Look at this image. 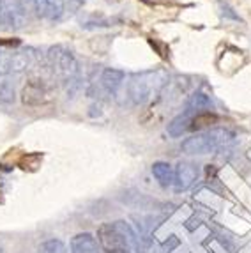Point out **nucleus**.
Instances as JSON below:
<instances>
[{"label":"nucleus","instance_id":"obj_1","mask_svg":"<svg viewBox=\"0 0 251 253\" xmlns=\"http://www.w3.org/2000/svg\"><path fill=\"white\" fill-rule=\"evenodd\" d=\"M165 75L161 71H147V73H136L131 76L129 85H127V94L134 105H143L151 101L152 97L163 89L165 85Z\"/></svg>","mask_w":251,"mask_h":253},{"label":"nucleus","instance_id":"obj_2","mask_svg":"<svg viewBox=\"0 0 251 253\" xmlns=\"http://www.w3.org/2000/svg\"><path fill=\"white\" fill-rule=\"evenodd\" d=\"M234 138L230 131L225 129H214L207 131V133H197V135L189 136L182 142L180 149L186 154H195V156H202V154H210V152L218 151L225 144H228Z\"/></svg>","mask_w":251,"mask_h":253},{"label":"nucleus","instance_id":"obj_3","mask_svg":"<svg viewBox=\"0 0 251 253\" xmlns=\"http://www.w3.org/2000/svg\"><path fill=\"white\" fill-rule=\"evenodd\" d=\"M97 239L106 252H110V250H131L136 246V234L126 221L103 225L97 230Z\"/></svg>","mask_w":251,"mask_h":253},{"label":"nucleus","instance_id":"obj_4","mask_svg":"<svg viewBox=\"0 0 251 253\" xmlns=\"http://www.w3.org/2000/svg\"><path fill=\"white\" fill-rule=\"evenodd\" d=\"M48 62H50V68L53 69L55 75H59L64 82H69L78 76V62H76L75 55L69 50H66V48H50Z\"/></svg>","mask_w":251,"mask_h":253},{"label":"nucleus","instance_id":"obj_5","mask_svg":"<svg viewBox=\"0 0 251 253\" xmlns=\"http://www.w3.org/2000/svg\"><path fill=\"white\" fill-rule=\"evenodd\" d=\"M0 23L11 29H23L27 23V9L21 0H0Z\"/></svg>","mask_w":251,"mask_h":253},{"label":"nucleus","instance_id":"obj_6","mask_svg":"<svg viewBox=\"0 0 251 253\" xmlns=\"http://www.w3.org/2000/svg\"><path fill=\"white\" fill-rule=\"evenodd\" d=\"M198 177V169L193 163L188 161H180L173 170V186L177 191H184L191 188L193 182Z\"/></svg>","mask_w":251,"mask_h":253},{"label":"nucleus","instance_id":"obj_7","mask_svg":"<svg viewBox=\"0 0 251 253\" xmlns=\"http://www.w3.org/2000/svg\"><path fill=\"white\" fill-rule=\"evenodd\" d=\"M46 96H48L46 85H44L42 80H38V78H32V80L27 82V85L21 90V101L30 106L44 103L46 101Z\"/></svg>","mask_w":251,"mask_h":253},{"label":"nucleus","instance_id":"obj_8","mask_svg":"<svg viewBox=\"0 0 251 253\" xmlns=\"http://www.w3.org/2000/svg\"><path fill=\"white\" fill-rule=\"evenodd\" d=\"M32 4L39 18H44V20L50 21L60 20L64 14V9H66L64 0H32Z\"/></svg>","mask_w":251,"mask_h":253},{"label":"nucleus","instance_id":"obj_9","mask_svg":"<svg viewBox=\"0 0 251 253\" xmlns=\"http://www.w3.org/2000/svg\"><path fill=\"white\" fill-rule=\"evenodd\" d=\"M101 87L110 94H117V90L121 89L122 82H124V73L121 69L115 68H106L101 73Z\"/></svg>","mask_w":251,"mask_h":253},{"label":"nucleus","instance_id":"obj_10","mask_svg":"<svg viewBox=\"0 0 251 253\" xmlns=\"http://www.w3.org/2000/svg\"><path fill=\"white\" fill-rule=\"evenodd\" d=\"M71 253H99V246L92 234L84 232L71 239Z\"/></svg>","mask_w":251,"mask_h":253},{"label":"nucleus","instance_id":"obj_11","mask_svg":"<svg viewBox=\"0 0 251 253\" xmlns=\"http://www.w3.org/2000/svg\"><path fill=\"white\" fill-rule=\"evenodd\" d=\"M191 126H193V119L189 117V112H184V114L177 115L172 123L168 124L167 131L172 138H179V136H182L184 133H188V131L191 129Z\"/></svg>","mask_w":251,"mask_h":253},{"label":"nucleus","instance_id":"obj_12","mask_svg":"<svg viewBox=\"0 0 251 253\" xmlns=\"http://www.w3.org/2000/svg\"><path fill=\"white\" fill-rule=\"evenodd\" d=\"M152 175H154L156 181L163 186V188L173 186V169L167 161H156L152 165Z\"/></svg>","mask_w":251,"mask_h":253},{"label":"nucleus","instance_id":"obj_13","mask_svg":"<svg viewBox=\"0 0 251 253\" xmlns=\"http://www.w3.org/2000/svg\"><path fill=\"white\" fill-rule=\"evenodd\" d=\"M34 64L32 50H21L11 53V73H23Z\"/></svg>","mask_w":251,"mask_h":253},{"label":"nucleus","instance_id":"obj_14","mask_svg":"<svg viewBox=\"0 0 251 253\" xmlns=\"http://www.w3.org/2000/svg\"><path fill=\"white\" fill-rule=\"evenodd\" d=\"M188 110H197V112H207V110L212 108V101H210V97L204 92H195L189 96L188 103H186Z\"/></svg>","mask_w":251,"mask_h":253},{"label":"nucleus","instance_id":"obj_15","mask_svg":"<svg viewBox=\"0 0 251 253\" xmlns=\"http://www.w3.org/2000/svg\"><path fill=\"white\" fill-rule=\"evenodd\" d=\"M16 101V90H14V84L9 78L0 80V103L4 105H13Z\"/></svg>","mask_w":251,"mask_h":253},{"label":"nucleus","instance_id":"obj_16","mask_svg":"<svg viewBox=\"0 0 251 253\" xmlns=\"http://www.w3.org/2000/svg\"><path fill=\"white\" fill-rule=\"evenodd\" d=\"M39 253H67V248L60 239H48L39 246Z\"/></svg>","mask_w":251,"mask_h":253},{"label":"nucleus","instance_id":"obj_17","mask_svg":"<svg viewBox=\"0 0 251 253\" xmlns=\"http://www.w3.org/2000/svg\"><path fill=\"white\" fill-rule=\"evenodd\" d=\"M11 73V53L0 50V78Z\"/></svg>","mask_w":251,"mask_h":253},{"label":"nucleus","instance_id":"obj_18","mask_svg":"<svg viewBox=\"0 0 251 253\" xmlns=\"http://www.w3.org/2000/svg\"><path fill=\"white\" fill-rule=\"evenodd\" d=\"M219 7H221V14L225 18H228V20H234V21H241L239 14L234 13V9H232L228 4H225V2H219Z\"/></svg>","mask_w":251,"mask_h":253},{"label":"nucleus","instance_id":"obj_19","mask_svg":"<svg viewBox=\"0 0 251 253\" xmlns=\"http://www.w3.org/2000/svg\"><path fill=\"white\" fill-rule=\"evenodd\" d=\"M175 246H179V239H177L175 236H172V237H170V243L167 241V243L163 245V248L167 250V252H172V250L175 248Z\"/></svg>","mask_w":251,"mask_h":253},{"label":"nucleus","instance_id":"obj_20","mask_svg":"<svg viewBox=\"0 0 251 253\" xmlns=\"http://www.w3.org/2000/svg\"><path fill=\"white\" fill-rule=\"evenodd\" d=\"M106 253H131V250H110Z\"/></svg>","mask_w":251,"mask_h":253},{"label":"nucleus","instance_id":"obj_21","mask_svg":"<svg viewBox=\"0 0 251 253\" xmlns=\"http://www.w3.org/2000/svg\"><path fill=\"white\" fill-rule=\"evenodd\" d=\"M0 253H4V250H2V248H0Z\"/></svg>","mask_w":251,"mask_h":253}]
</instances>
